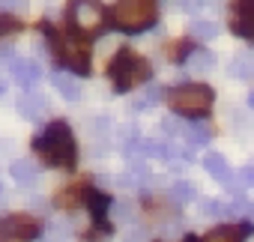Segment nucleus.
I'll return each mask as SVG.
<instances>
[{
	"label": "nucleus",
	"mask_w": 254,
	"mask_h": 242,
	"mask_svg": "<svg viewBox=\"0 0 254 242\" xmlns=\"http://www.w3.org/2000/svg\"><path fill=\"white\" fill-rule=\"evenodd\" d=\"M51 45H54V57L75 75H87L90 72V45L81 36H57L51 33Z\"/></svg>",
	"instance_id": "obj_5"
},
{
	"label": "nucleus",
	"mask_w": 254,
	"mask_h": 242,
	"mask_svg": "<svg viewBox=\"0 0 254 242\" xmlns=\"http://www.w3.org/2000/svg\"><path fill=\"white\" fill-rule=\"evenodd\" d=\"M51 84H54V90H57L60 96H66L69 102H78L81 87H78V81H75V78H69L66 72H54V75H51Z\"/></svg>",
	"instance_id": "obj_14"
},
{
	"label": "nucleus",
	"mask_w": 254,
	"mask_h": 242,
	"mask_svg": "<svg viewBox=\"0 0 254 242\" xmlns=\"http://www.w3.org/2000/svg\"><path fill=\"white\" fill-rule=\"evenodd\" d=\"M186 141H191V144H206L209 138H212V132L206 129V126H200V123H183V132H180Z\"/></svg>",
	"instance_id": "obj_20"
},
{
	"label": "nucleus",
	"mask_w": 254,
	"mask_h": 242,
	"mask_svg": "<svg viewBox=\"0 0 254 242\" xmlns=\"http://www.w3.org/2000/svg\"><path fill=\"white\" fill-rule=\"evenodd\" d=\"M9 72H12V81L15 84H21V87H36L39 84V63L36 60H12L9 63Z\"/></svg>",
	"instance_id": "obj_9"
},
{
	"label": "nucleus",
	"mask_w": 254,
	"mask_h": 242,
	"mask_svg": "<svg viewBox=\"0 0 254 242\" xmlns=\"http://www.w3.org/2000/svg\"><path fill=\"white\" fill-rule=\"evenodd\" d=\"M45 108H48V99H45V96L27 93V96H21V99H18V114H21V117H27V120L42 117V114H45Z\"/></svg>",
	"instance_id": "obj_11"
},
{
	"label": "nucleus",
	"mask_w": 254,
	"mask_h": 242,
	"mask_svg": "<svg viewBox=\"0 0 254 242\" xmlns=\"http://www.w3.org/2000/svg\"><path fill=\"white\" fill-rule=\"evenodd\" d=\"M245 233H248L245 224H227V227H215L203 242H239Z\"/></svg>",
	"instance_id": "obj_15"
},
{
	"label": "nucleus",
	"mask_w": 254,
	"mask_h": 242,
	"mask_svg": "<svg viewBox=\"0 0 254 242\" xmlns=\"http://www.w3.org/2000/svg\"><path fill=\"white\" fill-rule=\"evenodd\" d=\"M33 150H39V156L54 165V168H72L78 159V147L72 138V129L63 120H54V123L45 126V132L39 138H33Z\"/></svg>",
	"instance_id": "obj_1"
},
{
	"label": "nucleus",
	"mask_w": 254,
	"mask_h": 242,
	"mask_svg": "<svg viewBox=\"0 0 254 242\" xmlns=\"http://www.w3.org/2000/svg\"><path fill=\"white\" fill-rule=\"evenodd\" d=\"M156 99H159V87H147V90L132 102V108H135V111H147V108L156 105Z\"/></svg>",
	"instance_id": "obj_23"
},
{
	"label": "nucleus",
	"mask_w": 254,
	"mask_h": 242,
	"mask_svg": "<svg viewBox=\"0 0 254 242\" xmlns=\"http://www.w3.org/2000/svg\"><path fill=\"white\" fill-rule=\"evenodd\" d=\"M6 3H9V6H12V3H15V6H24L27 0H6Z\"/></svg>",
	"instance_id": "obj_30"
},
{
	"label": "nucleus",
	"mask_w": 254,
	"mask_h": 242,
	"mask_svg": "<svg viewBox=\"0 0 254 242\" xmlns=\"http://www.w3.org/2000/svg\"><path fill=\"white\" fill-rule=\"evenodd\" d=\"M248 105H251V111H254V93H251V96H248Z\"/></svg>",
	"instance_id": "obj_33"
},
{
	"label": "nucleus",
	"mask_w": 254,
	"mask_h": 242,
	"mask_svg": "<svg viewBox=\"0 0 254 242\" xmlns=\"http://www.w3.org/2000/svg\"><path fill=\"white\" fill-rule=\"evenodd\" d=\"M84 203L90 206V212H93L96 221L105 218V212H108V197H105L102 191H96V188H84Z\"/></svg>",
	"instance_id": "obj_17"
},
{
	"label": "nucleus",
	"mask_w": 254,
	"mask_h": 242,
	"mask_svg": "<svg viewBox=\"0 0 254 242\" xmlns=\"http://www.w3.org/2000/svg\"><path fill=\"white\" fill-rule=\"evenodd\" d=\"M6 93V78H0V96Z\"/></svg>",
	"instance_id": "obj_31"
},
{
	"label": "nucleus",
	"mask_w": 254,
	"mask_h": 242,
	"mask_svg": "<svg viewBox=\"0 0 254 242\" xmlns=\"http://www.w3.org/2000/svg\"><path fill=\"white\" fill-rule=\"evenodd\" d=\"M221 185H224L227 191H233V194H239V188H242V180H239V177H236V174L230 171V174L224 177V182H221Z\"/></svg>",
	"instance_id": "obj_27"
},
{
	"label": "nucleus",
	"mask_w": 254,
	"mask_h": 242,
	"mask_svg": "<svg viewBox=\"0 0 254 242\" xmlns=\"http://www.w3.org/2000/svg\"><path fill=\"white\" fill-rule=\"evenodd\" d=\"M194 197H197V188H194L191 182L180 180V182H174V185H171V200H174V203H180V206H183V203H191Z\"/></svg>",
	"instance_id": "obj_19"
},
{
	"label": "nucleus",
	"mask_w": 254,
	"mask_h": 242,
	"mask_svg": "<svg viewBox=\"0 0 254 242\" xmlns=\"http://www.w3.org/2000/svg\"><path fill=\"white\" fill-rule=\"evenodd\" d=\"M230 30L254 39V0H236L230 6Z\"/></svg>",
	"instance_id": "obj_8"
},
{
	"label": "nucleus",
	"mask_w": 254,
	"mask_h": 242,
	"mask_svg": "<svg viewBox=\"0 0 254 242\" xmlns=\"http://www.w3.org/2000/svg\"><path fill=\"white\" fill-rule=\"evenodd\" d=\"M150 75H153L150 63L141 54L129 51V48H120L114 54V60L108 63V78H111V84H114L117 93H129V90L144 87L150 81Z\"/></svg>",
	"instance_id": "obj_2"
},
{
	"label": "nucleus",
	"mask_w": 254,
	"mask_h": 242,
	"mask_svg": "<svg viewBox=\"0 0 254 242\" xmlns=\"http://www.w3.org/2000/svg\"><path fill=\"white\" fill-rule=\"evenodd\" d=\"M39 236V221L33 215H3L0 218V242H30Z\"/></svg>",
	"instance_id": "obj_7"
},
{
	"label": "nucleus",
	"mask_w": 254,
	"mask_h": 242,
	"mask_svg": "<svg viewBox=\"0 0 254 242\" xmlns=\"http://www.w3.org/2000/svg\"><path fill=\"white\" fill-rule=\"evenodd\" d=\"M227 72H230V78H236V81L254 78V54H239V57L227 66Z\"/></svg>",
	"instance_id": "obj_16"
},
{
	"label": "nucleus",
	"mask_w": 254,
	"mask_h": 242,
	"mask_svg": "<svg viewBox=\"0 0 254 242\" xmlns=\"http://www.w3.org/2000/svg\"><path fill=\"white\" fill-rule=\"evenodd\" d=\"M191 36H197V39H215L221 30H218V24L215 21H191Z\"/></svg>",
	"instance_id": "obj_22"
},
{
	"label": "nucleus",
	"mask_w": 254,
	"mask_h": 242,
	"mask_svg": "<svg viewBox=\"0 0 254 242\" xmlns=\"http://www.w3.org/2000/svg\"><path fill=\"white\" fill-rule=\"evenodd\" d=\"M197 212H200V215H209V218H218V215H221V203H218L215 197H206V200L197 206Z\"/></svg>",
	"instance_id": "obj_25"
},
{
	"label": "nucleus",
	"mask_w": 254,
	"mask_h": 242,
	"mask_svg": "<svg viewBox=\"0 0 254 242\" xmlns=\"http://www.w3.org/2000/svg\"><path fill=\"white\" fill-rule=\"evenodd\" d=\"M186 242H200V239L197 236H186Z\"/></svg>",
	"instance_id": "obj_34"
},
{
	"label": "nucleus",
	"mask_w": 254,
	"mask_h": 242,
	"mask_svg": "<svg viewBox=\"0 0 254 242\" xmlns=\"http://www.w3.org/2000/svg\"><path fill=\"white\" fill-rule=\"evenodd\" d=\"M212 99L215 93L206 87V84H183L177 90L168 93V102L177 114H186V117H200L212 108Z\"/></svg>",
	"instance_id": "obj_4"
},
{
	"label": "nucleus",
	"mask_w": 254,
	"mask_h": 242,
	"mask_svg": "<svg viewBox=\"0 0 254 242\" xmlns=\"http://www.w3.org/2000/svg\"><path fill=\"white\" fill-rule=\"evenodd\" d=\"M108 18L123 33H141L156 24L159 12H156V3H150V0H117Z\"/></svg>",
	"instance_id": "obj_3"
},
{
	"label": "nucleus",
	"mask_w": 254,
	"mask_h": 242,
	"mask_svg": "<svg viewBox=\"0 0 254 242\" xmlns=\"http://www.w3.org/2000/svg\"><path fill=\"white\" fill-rule=\"evenodd\" d=\"M3 200H6V197H3V185H0V206H3Z\"/></svg>",
	"instance_id": "obj_32"
},
{
	"label": "nucleus",
	"mask_w": 254,
	"mask_h": 242,
	"mask_svg": "<svg viewBox=\"0 0 254 242\" xmlns=\"http://www.w3.org/2000/svg\"><path fill=\"white\" fill-rule=\"evenodd\" d=\"M144 239H147V230H141V227H138V230H129V233H126V239H123V242H144Z\"/></svg>",
	"instance_id": "obj_28"
},
{
	"label": "nucleus",
	"mask_w": 254,
	"mask_h": 242,
	"mask_svg": "<svg viewBox=\"0 0 254 242\" xmlns=\"http://www.w3.org/2000/svg\"><path fill=\"white\" fill-rule=\"evenodd\" d=\"M203 168H206V171H209V174H212V177H215L218 182H224V177L230 174L227 162H224V159H221L218 153H206V156H203Z\"/></svg>",
	"instance_id": "obj_18"
},
{
	"label": "nucleus",
	"mask_w": 254,
	"mask_h": 242,
	"mask_svg": "<svg viewBox=\"0 0 254 242\" xmlns=\"http://www.w3.org/2000/svg\"><path fill=\"white\" fill-rule=\"evenodd\" d=\"M141 153H144V156H156V159H168V156H171L162 141H141Z\"/></svg>",
	"instance_id": "obj_24"
},
{
	"label": "nucleus",
	"mask_w": 254,
	"mask_h": 242,
	"mask_svg": "<svg viewBox=\"0 0 254 242\" xmlns=\"http://www.w3.org/2000/svg\"><path fill=\"white\" fill-rule=\"evenodd\" d=\"M9 174H12V180H15L18 185H27V188L39 182V168H36L30 159H18V162H12Z\"/></svg>",
	"instance_id": "obj_10"
},
{
	"label": "nucleus",
	"mask_w": 254,
	"mask_h": 242,
	"mask_svg": "<svg viewBox=\"0 0 254 242\" xmlns=\"http://www.w3.org/2000/svg\"><path fill=\"white\" fill-rule=\"evenodd\" d=\"M186 63H189L191 72H209V69L215 66V54H212V51H194Z\"/></svg>",
	"instance_id": "obj_21"
},
{
	"label": "nucleus",
	"mask_w": 254,
	"mask_h": 242,
	"mask_svg": "<svg viewBox=\"0 0 254 242\" xmlns=\"http://www.w3.org/2000/svg\"><path fill=\"white\" fill-rule=\"evenodd\" d=\"M144 182H150V168L144 165V162H132L129 168L123 171V177H120V185H126V188H135V185H144Z\"/></svg>",
	"instance_id": "obj_13"
},
{
	"label": "nucleus",
	"mask_w": 254,
	"mask_h": 242,
	"mask_svg": "<svg viewBox=\"0 0 254 242\" xmlns=\"http://www.w3.org/2000/svg\"><path fill=\"white\" fill-rule=\"evenodd\" d=\"M251 212H254L251 200H245V197H233L230 203H221V215H218V218H224V221H239V218H248Z\"/></svg>",
	"instance_id": "obj_12"
},
{
	"label": "nucleus",
	"mask_w": 254,
	"mask_h": 242,
	"mask_svg": "<svg viewBox=\"0 0 254 242\" xmlns=\"http://www.w3.org/2000/svg\"><path fill=\"white\" fill-rule=\"evenodd\" d=\"M69 24L84 36H96L108 24V12L99 0H69Z\"/></svg>",
	"instance_id": "obj_6"
},
{
	"label": "nucleus",
	"mask_w": 254,
	"mask_h": 242,
	"mask_svg": "<svg viewBox=\"0 0 254 242\" xmlns=\"http://www.w3.org/2000/svg\"><path fill=\"white\" fill-rule=\"evenodd\" d=\"M15 30H18V21L12 15H0V39L9 36V33H15Z\"/></svg>",
	"instance_id": "obj_26"
},
{
	"label": "nucleus",
	"mask_w": 254,
	"mask_h": 242,
	"mask_svg": "<svg viewBox=\"0 0 254 242\" xmlns=\"http://www.w3.org/2000/svg\"><path fill=\"white\" fill-rule=\"evenodd\" d=\"M242 180H245L248 185H254V162H248V165L242 168Z\"/></svg>",
	"instance_id": "obj_29"
}]
</instances>
